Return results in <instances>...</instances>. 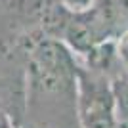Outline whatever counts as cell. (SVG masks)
<instances>
[{"mask_svg":"<svg viewBox=\"0 0 128 128\" xmlns=\"http://www.w3.org/2000/svg\"><path fill=\"white\" fill-rule=\"evenodd\" d=\"M73 50L56 36H44L29 50V75L32 86L44 94L76 92L78 67Z\"/></svg>","mask_w":128,"mask_h":128,"instance_id":"obj_2","label":"cell"},{"mask_svg":"<svg viewBox=\"0 0 128 128\" xmlns=\"http://www.w3.org/2000/svg\"><path fill=\"white\" fill-rule=\"evenodd\" d=\"M113 88H115L117 100L120 102V105L124 107V111L128 113V80H118Z\"/></svg>","mask_w":128,"mask_h":128,"instance_id":"obj_5","label":"cell"},{"mask_svg":"<svg viewBox=\"0 0 128 128\" xmlns=\"http://www.w3.org/2000/svg\"><path fill=\"white\" fill-rule=\"evenodd\" d=\"M126 27L128 0H96L88 10L71 14L61 40L75 54L88 56L100 44L117 40Z\"/></svg>","mask_w":128,"mask_h":128,"instance_id":"obj_1","label":"cell"},{"mask_svg":"<svg viewBox=\"0 0 128 128\" xmlns=\"http://www.w3.org/2000/svg\"><path fill=\"white\" fill-rule=\"evenodd\" d=\"M78 117L84 128H117V94L109 82L78 71Z\"/></svg>","mask_w":128,"mask_h":128,"instance_id":"obj_3","label":"cell"},{"mask_svg":"<svg viewBox=\"0 0 128 128\" xmlns=\"http://www.w3.org/2000/svg\"><path fill=\"white\" fill-rule=\"evenodd\" d=\"M59 2L69 12H82V10H88L96 0H59Z\"/></svg>","mask_w":128,"mask_h":128,"instance_id":"obj_6","label":"cell"},{"mask_svg":"<svg viewBox=\"0 0 128 128\" xmlns=\"http://www.w3.org/2000/svg\"><path fill=\"white\" fill-rule=\"evenodd\" d=\"M0 128H17L16 124H14V120H12V117L4 109H0Z\"/></svg>","mask_w":128,"mask_h":128,"instance_id":"obj_7","label":"cell"},{"mask_svg":"<svg viewBox=\"0 0 128 128\" xmlns=\"http://www.w3.org/2000/svg\"><path fill=\"white\" fill-rule=\"evenodd\" d=\"M115 46H117V58L124 65H128V27L118 34V38L115 40Z\"/></svg>","mask_w":128,"mask_h":128,"instance_id":"obj_4","label":"cell"}]
</instances>
